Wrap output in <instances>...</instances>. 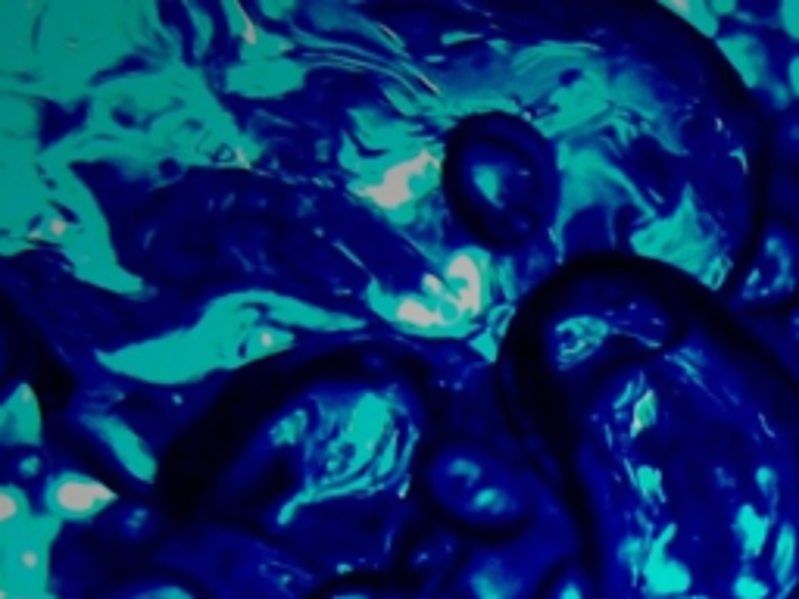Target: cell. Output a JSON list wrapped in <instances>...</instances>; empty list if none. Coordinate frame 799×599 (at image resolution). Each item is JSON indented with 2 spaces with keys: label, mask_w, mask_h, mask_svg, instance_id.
I'll list each match as a JSON object with an SVG mask.
<instances>
[{
  "label": "cell",
  "mask_w": 799,
  "mask_h": 599,
  "mask_svg": "<svg viewBox=\"0 0 799 599\" xmlns=\"http://www.w3.org/2000/svg\"><path fill=\"white\" fill-rule=\"evenodd\" d=\"M437 169H441V160H437L431 150H419V153L403 156V160L391 163L381 175L366 181L359 191H363V200L369 206H375V210L397 216L406 210L409 203L419 200L422 188L437 175Z\"/></svg>",
  "instance_id": "obj_1"
},
{
  "label": "cell",
  "mask_w": 799,
  "mask_h": 599,
  "mask_svg": "<svg viewBox=\"0 0 799 599\" xmlns=\"http://www.w3.org/2000/svg\"><path fill=\"white\" fill-rule=\"evenodd\" d=\"M441 278L450 288L453 316L459 325L478 319L487 309V297L491 294H487V269L481 263V256H475L472 250L453 253L441 269Z\"/></svg>",
  "instance_id": "obj_2"
},
{
  "label": "cell",
  "mask_w": 799,
  "mask_h": 599,
  "mask_svg": "<svg viewBox=\"0 0 799 599\" xmlns=\"http://www.w3.org/2000/svg\"><path fill=\"white\" fill-rule=\"evenodd\" d=\"M47 503L63 518H91L113 503V490L91 478H60L50 487Z\"/></svg>",
  "instance_id": "obj_3"
},
{
  "label": "cell",
  "mask_w": 799,
  "mask_h": 599,
  "mask_svg": "<svg viewBox=\"0 0 799 599\" xmlns=\"http://www.w3.org/2000/svg\"><path fill=\"white\" fill-rule=\"evenodd\" d=\"M391 319L416 334H447L456 328V319L444 306H437L434 300H428L425 294H406L397 297L391 306Z\"/></svg>",
  "instance_id": "obj_4"
},
{
  "label": "cell",
  "mask_w": 799,
  "mask_h": 599,
  "mask_svg": "<svg viewBox=\"0 0 799 599\" xmlns=\"http://www.w3.org/2000/svg\"><path fill=\"white\" fill-rule=\"evenodd\" d=\"M116 528L128 540H144L147 534H153V528H157V518H153L147 509H128V512L119 515Z\"/></svg>",
  "instance_id": "obj_5"
},
{
  "label": "cell",
  "mask_w": 799,
  "mask_h": 599,
  "mask_svg": "<svg viewBox=\"0 0 799 599\" xmlns=\"http://www.w3.org/2000/svg\"><path fill=\"white\" fill-rule=\"evenodd\" d=\"M238 35H241L244 44H256V41H260V32H256V25H253L250 19H244V22L238 25Z\"/></svg>",
  "instance_id": "obj_6"
}]
</instances>
